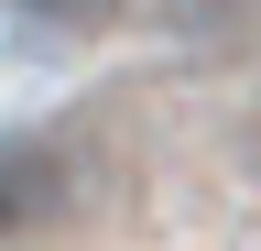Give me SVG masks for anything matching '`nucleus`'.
<instances>
[{"label": "nucleus", "instance_id": "f257e3e1", "mask_svg": "<svg viewBox=\"0 0 261 251\" xmlns=\"http://www.w3.org/2000/svg\"><path fill=\"white\" fill-rule=\"evenodd\" d=\"M65 197V164L44 142H0V230H22V218H44Z\"/></svg>", "mask_w": 261, "mask_h": 251}, {"label": "nucleus", "instance_id": "f03ea898", "mask_svg": "<svg viewBox=\"0 0 261 251\" xmlns=\"http://www.w3.org/2000/svg\"><path fill=\"white\" fill-rule=\"evenodd\" d=\"M250 11H261V0H174V33H207V44H228V33H250Z\"/></svg>", "mask_w": 261, "mask_h": 251}, {"label": "nucleus", "instance_id": "7ed1b4c3", "mask_svg": "<svg viewBox=\"0 0 261 251\" xmlns=\"http://www.w3.org/2000/svg\"><path fill=\"white\" fill-rule=\"evenodd\" d=\"M33 22H55V33H98V22H120V0H22Z\"/></svg>", "mask_w": 261, "mask_h": 251}]
</instances>
